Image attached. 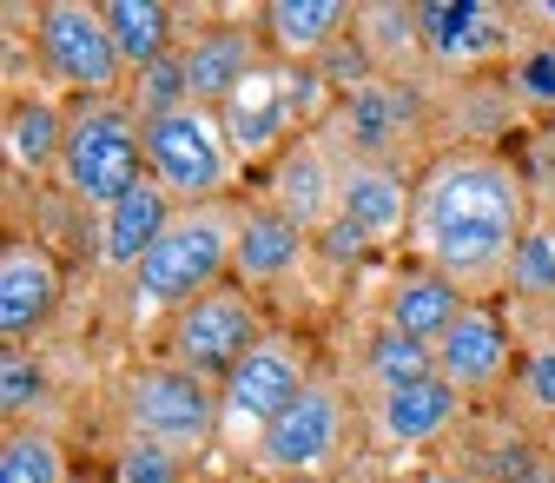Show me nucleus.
<instances>
[{"mask_svg":"<svg viewBox=\"0 0 555 483\" xmlns=\"http://www.w3.org/2000/svg\"><path fill=\"white\" fill-rule=\"evenodd\" d=\"M311 245H318V258H324V265H337V271H344V265L371 258V245H377V239H371V232H364L358 219H344V213H337V219H331V226H324V232H318Z\"/></svg>","mask_w":555,"mask_h":483,"instance_id":"nucleus-34","label":"nucleus"},{"mask_svg":"<svg viewBox=\"0 0 555 483\" xmlns=\"http://www.w3.org/2000/svg\"><path fill=\"white\" fill-rule=\"evenodd\" d=\"M66 444L47 424H14L0 437V483H66Z\"/></svg>","mask_w":555,"mask_h":483,"instance_id":"nucleus-26","label":"nucleus"},{"mask_svg":"<svg viewBox=\"0 0 555 483\" xmlns=\"http://www.w3.org/2000/svg\"><path fill=\"white\" fill-rule=\"evenodd\" d=\"M34 47H40V74L60 93H74V100H119L126 93V60L113 47L106 8L47 0V8H34Z\"/></svg>","mask_w":555,"mask_h":483,"instance_id":"nucleus-7","label":"nucleus"},{"mask_svg":"<svg viewBox=\"0 0 555 483\" xmlns=\"http://www.w3.org/2000/svg\"><path fill=\"white\" fill-rule=\"evenodd\" d=\"M463 305H469V298H463V292L443 279V271L416 265V258L397 271L390 285H384V325H390V331H403L410 344H437Z\"/></svg>","mask_w":555,"mask_h":483,"instance_id":"nucleus-22","label":"nucleus"},{"mask_svg":"<svg viewBox=\"0 0 555 483\" xmlns=\"http://www.w3.org/2000/svg\"><path fill=\"white\" fill-rule=\"evenodd\" d=\"M146 173L172 192V205H225L238 199L245 160L225 140V119L212 106H172L146 119Z\"/></svg>","mask_w":555,"mask_h":483,"instance_id":"nucleus-5","label":"nucleus"},{"mask_svg":"<svg viewBox=\"0 0 555 483\" xmlns=\"http://www.w3.org/2000/svg\"><path fill=\"white\" fill-rule=\"evenodd\" d=\"M179 8H166V0H106V27H113V47L126 60V80L146 74V66L172 60L185 40H179Z\"/></svg>","mask_w":555,"mask_h":483,"instance_id":"nucleus-23","label":"nucleus"},{"mask_svg":"<svg viewBox=\"0 0 555 483\" xmlns=\"http://www.w3.org/2000/svg\"><path fill=\"white\" fill-rule=\"evenodd\" d=\"M496 483H555V457H548V450H522Z\"/></svg>","mask_w":555,"mask_h":483,"instance_id":"nucleus-35","label":"nucleus"},{"mask_svg":"<svg viewBox=\"0 0 555 483\" xmlns=\"http://www.w3.org/2000/svg\"><path fill=\"white\" fill-rule=\"evenodd\" d=\"M331 113H337V93L324 87V74L318 66H292V60H264L219 106L225 140L245 166H278L305 132H324Z\"/></svg>","mask_w":555,"mask_h":483,"instance_id":"nucleus-3","label":"nucleus"},{"mask_svg":"<svg viewBox=\"0 0 555 483\" xmlns=\"http://www.w3.org/2000/svg\"><path fill=\"white\" fill-rule=\"evenodd\" d=\"M60 292H66V271L47 239L14 232L0 245V331H8V344L40 338L60 312Z\"/></svg>","mask_w":555,"mask_h":483,"instance_id":"nucleus-15","label":"nucleus"},{"mask_svg":"<svg viewBox=\"0 0 555 483\" xmlns=\"http://www.w3.org/2000/svg\"><path fill=\"white\" fill-rule=\"evenodd\" d=\"M430 358H437V378L456 384V391L476 404V397L509 391L516 358H522V338L509 331V318H503L490 298H469V305L450 318V331L430 344Z\"/></svg>","mask_w":555,"mask_h":483,"instance_id":"nucleus-11","label":"nucleus"},{"mask_svg":"<svg viewBox=\"0 0 555 483\" xmlns=\"http://www.w3.org/2000/svg\"><path fill=\"white\" fill-rule=\"evenodd\" d=\"M179 60H185V93H192V106H212V113H219V106L258 74V66L271 60V47H264L258 27L225 21V27H198V34H185Z\"/></svg>","mask_w":555,"mask_h":483,"instance_id":"nucleus-17","label":"nucleus"},{"mask_svg":"<svg viewBox=\"0 0 555 483\" xmlns=\"http://www.w3.org/2000/svg\"><path fill=\"white\" fill-rule=\"evenodd\" d=\"M509 93H516L522 106H542V113L555 106V40L516 53V66H509Z\"/></svg>","mask_w":555,"mask_h":483,"instance_id":"nucleus-33","label":"nucleus"},{"mask_svg":"<svg viewBox=\"0 0 555 483\" xmlns=\"http://www.w3.org/2000/svg\"><path fill=\"white\" fill-rule=\"evenodd\" d=\"M424 14V60L437 74H476L516 40V8H490V0H430Z\"/></svg>","mask_w":555,"mask_h":483,"instance_id":"nucleus-13","label":"nucleus"},{"mask_svg":"<svg viewBox=\"0 0 555 483\" xmlns=\"http://www.w3.org/2000/svg\"><path fill=\"white\" fill-rule=\"evenodd\" d=\"M337 179H344V160H337V147L324 140V132H305V140L271 166V179H264V205H278L298 232H324L331 219H337Z\"/></svg>","mask_w":555,"mask_h":483,"instance_id":"nucleus-16","label":"nucleus"},{"mask_svg":"<svg viewBox=\"0 0 555 483\" xmlns=\"http://www.w3.org/2000/svg\"><path fill=\"white\" fill-rule=\"evenodd\" d=\"M463 404L469 397L456 384H443L437 371L390 384V391H371V444L377 450H430L463 424Z\"/></svg>","mask_w":555,"mask_h":483,"instance_id":"nucleus-14","label":"nucleus"},{"mask_svg":"<svg viewBox=\"0 0 555 483\" xmlns=\"http://www.w3.org/2000/svg\"><path fill=\"white\" fill-rule=\"evenodd\" d=\"M344 431H351L344 384L318 371V378L292 397L285 418H278V424L245 450V463H251L264 483H318V476L344 457Z\"/></svg>","mask_w":555,"mask_h":483,"instance_id":"nucleus-8","label":"nucleus"},{"mask_svg":"<svg viewBox=\"0 0 555 483\" xmlns=\"http://www.w3.org/2000/svg\"><path fill=\"white\" fill-rule=\"evenodd\" d=\"M47 397V371L27 344H8V358H0V410H8V431L27 424V410Z\"/></svg>","mask_w":555,"mask_h":483,"instance_id":"nucleus-30","label":"nucleus"},{"mask_svg":"<svg viewBox=\"0 0 555 483\" xmlns=\"http://www.w3.org/2000/svg\"><path fill=\"white\" fill-rule=\"evenodd\" d=\"M542 312H548V338H555V305H542Z\"/></svg>","mask_w":555,"mask_h":483,"instance_id":"nucleus-38","label":"nucleus"},{"mask_svg":"<svg viewBox=\"0 0 555 483\" xmlns=\"http://www.w3.org/2000/svg\"><path fill=\"white\" fill-rule=\"evenodd\" d=\"M126 100H132L139 119H159V113L185 106V100H192V93H185V60L172 53V60L146 66V74H132V80H126Z\"/></svg>","mask_w":555,"mask_h":483,"instance_id":"nucleus-31","label":"nucleus"},{"mask_svg":"<svg viewBox=\"0 0 555 483\" xmlns=\"http://www.w3.org/2000/svg\"><path fill=\"white\" fill-rule=\"evenodd\" d=\"M509 397L522 418H535L542 431L555 424V338H529L522 344V358H516V378H509Z\"/></svg>","mask_w":555,"mask_h":483,"instance_id":"nucleus-27","label":"nucleus"},{"mask_svg":"<svg viewBox=\"0 0 555 483\" xmlns=\"http://www.w3.org/2000/svg\"><path fill=\"white\" fill-rule=\"evenodd\" d=\"M258 34H264L271 60L318 66L337 40L358 34V8L351 0H271V8H258Z\"/></svg>","mask_w":555,"mask_h":483,"instance_id":"nucleus-18","label":"nucleus"},{"mask_svg":"<svg viewBox=\"0 0 555 483\" xmlns=\"http://www.w3.org/2000/svg\"><path fill=\"white\" fill-rule=\"evenodd\" d=\"M358 47L371 53L377 74L403 80V60L424 53V14L403 8V0H384V8H358Z\"/></svg>","mask_w":555,"mask_h":483,"instance_id":"nucleus-25","label":"nucleus"},{"mask_svg":"<svg viewBox=\"0 0 555 483\" xmlns=\"http://www.w3.org/2000/svg\"><path fill=\"white\" fill-rule=\"evenodd\" d=\"M410 205H416V179H403L397 166L344 160L337 213H344V219H358L377 245H410Z\"/></svg>","mask_w":555,"mask_h":483,"instance_id":"nucleus-20","label":"nucleus"},{"mask_svg":"<svg viewBox=\"0 0 555 483\" xmlns=\"http://www.w3.org/2000/svg\"><path fill=\"white\" fill-rule=\"evenodd\" d=\"M258 338H264L258 298L238 279H225V285L198 292L192 305L172 312V325H166V365H179V371H192L205 384H225L245 365V352H251Z\"/></svg>","mask_w":555,"mask_h":483,"instance_id":"nucleus-9","label":"nucleus"},{"mask_svg":"<svg viewBox=\"0 0 555 483\" xmlns=\"http://www.w3.org/2000/svg\"><path fill=\"white\" fill-rule=\"evenodd\" d=\"M311 232H298L278 205L264 199H245V219H238V252H232V279L251 292V285H278V279H292V271L305 265Z\"/></svg>","mask_w":555,"mask_h":483,"instance_id":"nucleus-21","label":"nucleus"},{"mask_svg":"<svg viewBox=\"0 0 555 483\" xmlns=\"http://www.w3.org/2000/svg\"><path fill=\"white\" fill-rule=\"evenodd\" d=\"M509 292L529 305H555V219L522 239V252L509 265Z\"/></svg>","mask_w":555,"mask_h":483,"instance_id":"nucleus-29","label":"nucleus"},{"mask_svg":"<svg viewBox=\"0 0 555 483\" xmlns=\"http://www.w3.org/2000/svg\"><path fill=\"white\" fill-rule=\"evenodd\" d=\"M437 358H430V344H410L403 331L377 325V338L364 344V378L371 391H390V384H410V378H430Z\"/></svg>","mask_w":555,"mask_h":483,"instance_id":"nucleus-28","label":"nucleus"},{"mask_svg":"<svg viewBox=\"0 0 555 483\" xmlns=\"http://www.w3.org/2000/svg\"><path fill=\"white\" fill-rule=\"evenodd\" d=\"M424 483H463V476H443V470H430V476H424Z\"/></svg>","mask_w":555,"mask_h":483,"instance_id":"nucleus-37","label":"nucleus"},{"mask_svg":"<svg viewBox=\"0 0 555 483\" xmlns=\"http://www.w3.org/2000/svg\"><path fill=\"white\" fill-rule=\"evenodd\" d=\"M238 219H245V199L225 205H179L172 226L159 232V245L139 258L132 271V312H179L198 292L225 285L232 252H238Z\"/></svg>","mask_w":555,"mask_h":483,"instance_id":"nucleus-2","label":"nucleus"},{"mask_svg":"<svg viewBox=\"0 0 555 483\" xmlns=\"http://www.w3.org/2000/svg\"><path fill=\"white\" fill-rule=\"evenodd\" d=\"M311 378H318V371H311V358H305V344L285 338V331H264L251 352H245V365L219 384V437H232L238 450H251V444L292 410V397H298Z\"/></svg>","mask_w":555,"mask_h":483,"instance_id":"nucleus-10","label":"nucleus"},{"mask_svg":"<svg viewBox=\"0 0 555 483\" xmlns=\"http://www.w3.org/2000/svg\"><path fill=\"white\" fill-rule=\"evenodd\" d=\"M60 147H66V106L14 93L8 100V166L27 179L60 173Z\"/></svg>","mask_w":555,"mask_h":483,"instance_id":"nucleus-24","label":"nucleus"},{"mask_svg":"<svg viewBox=\"0 0 555 483\" xmlns=\"http://www.w3.org/2000/svg\"><path fill=\"white\" fill-rule=\"evenodd\" d=\"M542 450H548V457H555V424H548V431H542Z\"/></svg>","mask_w":555,"mask_h":483,"instance_id":"nucleus-36","label":"nucleus"},{"mask_svg":"<svg viewBox=\"0 0 555 483\" xmlns=\"http://www.w3.org/2000/svg\"><path fill=\"white\" fill-rule=\"evenodd\" d=\"M53 179H60V192L74 205H87L93 219L146 179V119L132 113L126 93L66 106V147H60V173Z\"/></svg>","mask_w":555,"mask_h":483,"instance_id":"nucleus-4","label":"nucleus"},{"mask_svg":"<svg viewBox=\"0 0 555 483\" xmlns=\"http://www.w3.org/2000/svg\"><path fill=\"white\" fill-rule=\"evenodd\" d=\"M113 483H185V457H172L146 437H126L113 457Z\"/></svg>","mask_w":555,"mask_h":483,"instance_id":"nucleus-32","label":"nucleus"},{"mask_svg":"<svg viewBox=\"0 0 555 483\" xmlns=\"http://www.w3.org/2000/svg\"><path fill=\"white\" fill-rule=\"evenodd\" d=\"M172 213H179L172 192L146 173L119 205H106V213H100V232H93V258H100V271H126V279H132L139 258H146V252L159 245V232L172 226Z\"/></svg>","mask_w":555,"mask_h":483,"instance_id":"nucleus-19","label":"nucleus"},{"mask_svg":"<svg viewBox=\"0 0 555 483\" xmlns=\"http://www.w3.org/2000/svg\"><path fill=\"white\" fill-rule=\"evenodd\" d=\"M424 106H416V87L397 74L364 80L351 100H337V113L324 119V140L337 147V160H364V166H397V147L416 132Z\"/></svg>","mask_w":555,"mask_h":483,"instance_id":"nucleus-12","label":"nucleus"},{"mask_svg":"<svg viewBox=\"0 0 555 483\" xmlns=\"http://www.w3.org/2000/svg\"><path fill=\"white\" fill-rule=\"evenodd\" d=\"M66 483H100V476H66Z\"/></svg>","mask_w":555,"mask_h":483,"instance_id":"nucleus-39","label":"nucleus"},{"mask_svg":"<svg viewBox=\"0 0 555 483\" xmlns=\"http://www.w3.org/2000/svg\"><path fill=\"white\" fill-rule=\"evenodd\" d=\"M535 232L529 179L496 153V147H450L416 173V205H410V258L443 271L469 298L509 285V265L522 239Z\"/></svg>","mask_w":555,"mask_h":483,"instance_id":"nucleus-1","label":"nucleus"},{"mask_svg":"<svg viewBox=\"0 0 555 483\" xmlns=\"http://www.w3.org/2000/svg\"><path fill=\"white\" fill-rule=\"evenodd\" d=\"M119 418H126V437H146L172 457H198L205 444L219 437V384H205L179 365H139L126 384H119Z\"/></svg>","mask_w":555,"mask_h":483,"instance_id":"nucleus-6","label":"nucleus"}]
</instances>
